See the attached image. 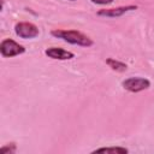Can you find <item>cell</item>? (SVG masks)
Returning a JSON list of instances; mask_svg holds the SVG:
<instances>
[{
    "mask_svg": "<svg viewBox=\"0 0 154 154\" xmlns=\"http://www.w3.org/2000/svg\"><path fill=\"white\" fill-rule=\"evenodd\" d=\"M106 64L114 71H118V72H124L126 71L128 69V65L123 61H119V60H116L113 58H107L106 59Z\"/></svg>",
    "mask_w": 154,
    "mask_h": 154,
    "instance_id": "8",
    "label": "cell"
},
{
    "mask_svg": "<svg viewBox=\"0 0 154 154\" xmlns=\"http://www.w3.org/2000/svg\"><path fill=\"white\" fill-rule=\"evenodd\" d=\"M16 150H17V146L14 143H8L0 148L1 154H13V153H16Z\"/></svg>",
    "mask_w": 154,
    "mask_h": 154,
    "instance_id": "9",
    "label": "cell"
},
{
    "mask_svg": "<svg viewBox=\"0 0 154 154\" xmlns=\"http://www.w3.org/2000/svg\"><path fill=\"white\" fill-rule=\"evenodd\" d=\"M14 32L17 36L22 37V38H34L36 36H38L40 31L38 28L29 22H19L16 24L14 26Z\"/></svg>",
    "mask_w": 154,
    "mask_h": 154,
    "instance_id": "4",
    "label": "cell"
},
{
    "mask_svg": "<svg viewBox=\"0 0 154 154\" xmlns=\"http://www.w3.org/2000/svg\"><path fill=\"white\" fill-rule=\"evenodd\" d=\"M52 36L57 38H61L65 42H69L71 45H77L82 47H90L94 45L93 40L84 35L81 31L77 30H64V29H54L51 31Z\"/></svg>",
    "mask_w": 154,
    "mask_h": 154,
    "instance_id": "1",
    "label": "cell"
},
{
    "mask_svg": "<svg viewBox=\"0 0 154 154\" xmlns=\"http://www.w3.org/2000/svg\"><path fill=\"white\" fill-rule=\"evenodd\" d=\"M91 153H105V154H126L129 153V149L125 147H100Z\"/></svg>",
    "mask_w": 154,
    "mask_h": 154,
    "instance_id": "7",
    "label": "cell"
},
{
    "mask_svg": "<svg viewBox=\"0 0 154 154\" xmlns=\"http://www.w3.org/2000/svg\"><path fill=\"white\" fill-rule=\"evenodd\" d=\"M25 52V48L13 41L12 38H5L0 43V53L4 58H12L19 54H23Z\"/></svg>",
    "mask_w": 154,
    "mask_h": 154,
    "instance_id": "2",
    "label": "cell"
},
{
    "mask_svg": "<svg viewBox=\"0 0 154 154\" xmlns=\"http://www.w3.org/2000/svg\"><path fill=\"white\" fill-rule=\"evenodd\" d=\"M45 54L51 58V59H55V60H69L72 59L75 57V54L70 51L63 49V48H58V47H51L47 48L45 51Z\"/></svg>",
    "mask_w": 154,
    "mask_h": 154,
    "instance_id": "6",
    "label": "cell"
},
{
    "mask_svg": "<svg viewBox=\"0 0 154 154\" xmlns=\"http://www.w3.org/2000/svg\"><path fill=\"white\" fill-rule=\"evenodd\" d=\"M71 1H75V0H71Z\"/></svg>",
    "mask_w": 154,
    "mask_h": 154,
    "instance_id": "11",
    "label": "cell"
},
{
    "mask_svg": "<svg viewBox=\"0 0 154 154\" xmlns=\"http://www.w3.org/2000/svg\"><path fill=\"white\" fill-rule=\"evenodd\" d=\"M113 0H91V2L96 4V5H108L111 4Z\"/></svg>",
    "mask_w": 154,
    "mask_h": 154,
    "instance_id": "10",
    "label": "cell"
},
{
    "mask_svg": "<svg viewBox=\"0 0 154 154\" xmlns=\"http://www.w3.org/2000/svg\"><path fill=\"white\" fill-rule=\"evenodd\" d=\"M123 88L131 93H140L150 87V82L143 77H129L122 83Z\"/></svg>",
    "mask_w": 154,
    "mask_h": 154,
    "instance_id": "3",
    "label": "cell"
},
{
    "mask_svg": "<svg viewBox=\"0 0 154 154\" xmlns=\"http://www.w3.org/2000/svg\"><path fill=\"white\" fill-rule=\"evenodd\" d=\"M137 10L136 5H126V6H119V7H114V8H105V10H100L97 11V16H102V17H109V18H116V17H120L126 12L130 11H135Z\"/></svg>",
    "mask_w": 154,
    "mask_h": 154,
    "instance_id": "5",
    "label": "cell"
}]
</instances>
